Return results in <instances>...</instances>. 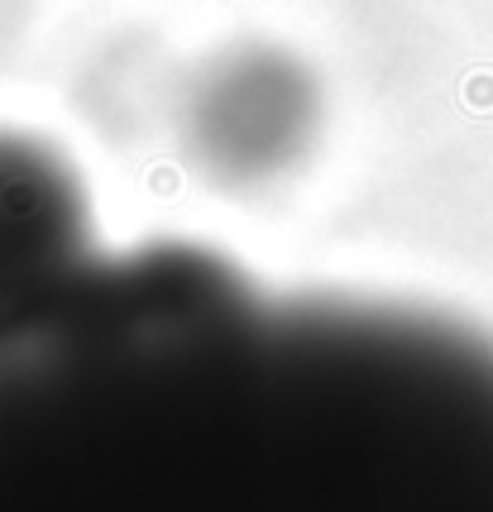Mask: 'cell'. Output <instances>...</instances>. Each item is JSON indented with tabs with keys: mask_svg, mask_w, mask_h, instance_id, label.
Returning <instances> with one entry per match:
<instances>
[{
	"mask_svg": "<svg viewBox=\"0 0 493 512\" xmlns=\"http://www.w3.org/2000/svg\"><path fill=\"white\" fill-rule=\"evenodd\" d=\"M106 273L72 163L0 130V359L58 331Z\"/></svg>",
	"mask_w": 493,
	"mask_h": 512,
	"instance_id": "cell-1",
	"label": "cell"
},
{
	"mask_svg": "<svg viewBox=\"0 0 493 512\" xmlns=\"http://www.w3.org/2000/svg\"><path fill=\"white\" fill-rule=\"evenodd\" d=\"M316 125V87L278 48H235L197 87L192 139L221 182L269 178L302 154Z\"/></svg>",
	"mask_w": 493,
	"mask_h": 512,
	"instance_id": "cell-2",
	"label": "cell"
},
{
	"mask_svg": "<svg viewBox=\"0 0 493 512\" xmlns=\"http://www.w3.org/2000/svg\"><path fill=\"white\" fill-rule=\"evenodd\" d=\"M187 273H230L225 264H216L211 254H197V249H154V254H139V259H125V264H111L106 273H101V283L87 292V302L77 307V312L58 326V331H68L77 316H87L91 307H101L111 292H120V288H130V283H154V278H187ZM58 331H48V335H58ZM44 335V340H48ZM44 340H34V345H44ZM29 345V350H34ZM24 355V350H20ZM15 359V355H10ZM5 364V359H0Z\"/></svg>",
	"mask_w": 493,
	"mask_h": 512,
	"instance_id": "cell-3",
	"label": "cell"
}]
</instances>
